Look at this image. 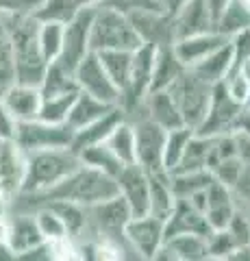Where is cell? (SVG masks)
Instances as JSON below:
<instances>
[{
  "mask_svg": "<svg viewBox=\"0 0 250 261\" xmlns=\"http://www.w3.org/2000/svg\"><path fill=\"white\" fill-rule=\"evenodd\" d=\"M102 63L104 72L114 81L118 92H122L131 76V63H133V50H100L96 53ZM120 102V100H118Z\"/></svg>",
  "mask_w": 250,
  "mask_h": 261,
  "instance_id": "f546056e",
  "label": "cell"
},
{
  "mask_svg": "<svg viewBox=\"0 0 250 261\" xmlns=\"http://www.w3.org/2000/svg\"><path fill=\"white\" fill-rule=\"evenodd\" d=\"M131 218H133V211H131V207H128V202L120 194L98 202V205L87 207V222H92L96 226L98 238L122 244L128 252H133V250L128 248V244L124 240V228H126V224H128V220Z\"/></svg>",
  "mask_w": 250,
  "mask_h": 261,
  "instance_id": "52a82bcc",
  "label": "cell"
},
{
  "mask_svg": "<svg viewBox=\"0 0 250 261\" xmlns=\"http://www.w3.org/2000/svg\"><path fill=\"white\" fill-rule=\"evenodd\" d=\"M144 116L150 118L152 122H157L159 126H163L165 130L183 126V118L179 113V107L172 100V96L168 94V89H159V92H150L144 98Z\"/></svg>",
  "mask_w": 250,
  "mask_h": 261,
  "instance_id": "cb8c5ba5",
  "label": "cell"
},
{
  "mask_svg": "<svg viewBox=\"0 0 250 261\" xmlns=\"http://www.w3.org/2000/svg\"><path fill=\"white\" fill-rule=\"evenodd\" d=\"M233 3V0H205V5H207V11H209V15H211V20H213V24L220 20V15L224 13V9Z\"/></svg>",
  "mask_w": 250,
  "mask_h": 261,
  "instance_id": "f5cc1de1",
  "label": "cell"
},
{
  "mask_svg": "<svg viewBox=\"0 0 250 261\" xmlns=\"http://www.w3.org/2000/svg\"><path fill=\"white\" fill-rule=\"evenodd\" d=\"M90 44H92V53L137 50L142 46V39L126 13L100 5V7H94Z\"/></svg>",
  "mask_w": 250,
  "mask_h": 261,
  "instance_id": "277c9868",
  "label": "cell"
},
{
  "mask_svg": "<svg viewBox=\"0 0 250 261\" xmlns=\"http://www.w3.org/2000/svg\"><path fill=\"white\" fill-rule=\"evenodd\" d=\"M213 181L211 170H189V172H170L172 192L176 198H191L193 194L205 192Z\"/></svg>",
  "mask_w": 250,
  "mask_h": 261,
  "instance_id": "d6a6232c",
  "label": "cell"
},
{
  "mask_svg": "<svg viewBox=\"0 0 250 261\" xmlns=\"http://www.w3.org/2000/svg\"><path fill=\"white\" fill-rule=\"evenodd\" d=\"M13 83H15L13 65H5V68H0V98H3V94H5Z\"/></svg>",
  "mask_w": 250,
  "mask_h": 261,
  "instance_id": "db71d44e",
  "label": "cell"
},
{
  "mask_svg": "<svg viewBox=\"0 0 250 261\" xmlns=\"http://www.w3.org/2000/svg\"><path fill=\"white\" fill-rule=\"evenodd\" d=\"M231 65H233V48H231V39H229V44L220 46L211 55H207L205 59L193 63L189 70L196 72V74L200 79H205L207 83L215 85V83H222V81L227 79Z\"/></svg>",
  "mask_w": 250,
  "mask_h": 261,
  "instance_id": "4316f807",
  "label": "cell"
},
{
  "mask_svg": "<svg viewBox=\"0 0 250 261\" xmlns=\"http://www.w3.org/2000/svg\"><path fill=\"white\" fill-rule=\"evenodd\" d=\"M48 244V252H50V261H72V259H80L78 246L74 244V238L68 235V238L61 240H52L46 242Z\"/></svg>",
  "mask_w": 250,
  "mask_h": 261,
  "instance_id": "ee69618b",
  "label": "cell"
},
{
  "mask_svg": "<svg viewBox=\"0 0 250 261\" xmlns=\"http://www.w3.org/2000/svg\"><path fill=\"white\" fill-rule=\"evenodd\" d=\"M193 128L191 126H176L170 128L165 135V148H163V168L165 172H172V170L179 166V161L185 152V146L191 140Z\"/></svg>",
  "mask_w": 250,
  "mask_h": 261,
  "instance_id": "8d00e7d4",
  "label": "cell"
},
{
  "mask_svg": "<svg viewBox=\"0 0 250 261\" xmlns=\"http://www.w3.org/2000/svg\"><path fill=\"white\" fill-rule=\"evenodd\" d=\"M5 259H15V255L11 252V248L7 246V244L0 242V261H5Z\"/></svg>",
  "mask_w": 250,
  "mask_h": 261,
  "instance_id": "680465c9",
  "label": "cell"
},
{
  "mask_svg": "<svg viewBox=\"0 0 250 261\" xmlns=\"http://www.w3.org/2000/svg\"><path fill=\"white\" fill-rule=\"evenodd\" d=\"M78 92L57 94V96H42V107H39V120L50 122V124H66L70 107L74 102Z\"/></svg>",
  "mask_w": 250,
  "mask_h": 261,
  "instance_id": "74e56055",
  "label": "cell"
},
{
  "mask_svg": "<svg viewBox=\"0 0 250 261\" xmlns=\"http://www.w3.org/2000/svg\"><path fill=\"white\" fill-rule=\"evenodd\" d=\"M133 130H135V163L142 166L148 174L165 172L163 148H165L168 130L146 116L133 122Z\"/></svg>",
  "mask_w": 250,
  "mask_h": 261,
  "instance_id": "9c48e42d",
  "label": "cell"
},
{
  "mask_svg": "<svg viewBox=\"0 0 250 261\" xmlns=\"http://www.w3.org/2000/svg\"><path fill=\"white\" fill-rule=\"evenodd\" d=\"M233 137H235V148H237V157L241 159L244 166L250 168V135H246L244 130H233Z\"/></svg>",
  "mask_w": 250,
  "mask_h": 261,
  "instance_id": "816d5d0a",
  "label": "cell"
},
{
  "mask_svg": "<svg viewBox=\"0 0 250 261\" xmlns=\"http://www.w3.org/2000/svg\"><path fill=\"white\" fill-rule=\"evenodd\" d=\"M63 29H66V24H59V22H39L37 44H39V50H42L44 59L48 63L57 59L59 53H61Z\"/></svg>",
  "mask_w": 250,
  "mask_h": 261,
  "instance_id": "ab89813d",
  "label": "cell"
},
{
  "mask_svg": "<svg viewBox=\"0 0 250 261\" xmlns=\"http://www.w3.org/2000/svg\"><path fill=\"white\" fill-rule=\"evenodd\" d=\"M207 246H209V259H231L237 244L227 228H222V231H211L207 235Z\"/></svg>",
  "mask_w": 250,
  "mask_h": 261,
  "instance_id": "7bdbcfd3",
  "label": "cell"
},
{
  "mask_svg": "<svg viewBox=\"0 0 250 261\" xmlns=\"http://www.w3.org/2000/svg\"><path fill=\"white\" fill-rule=\"evenodd\" d=\"M104 144L109 146L114 154L126 166V163H135V130H133V122H124L111 130V135L104 140Z\"/></svg>",
  "mask_w": 250,
  "mask_h": 261,
  "instance_id": "d590c367",
  "label": "cell"
},
{
  "mask_svg": "<svg viewBox=\"0 0 250 261\" xmlns=\"http://www.w3.org/2000/svg\"><path fill=\"white\" fill-rule=\"evenodd\" d=\"M72 135H74V130L68 124H50V122L35 118L18 122L13 142L29 154L46 148H70Z\"/></svg>",
  "mask_w": 250,
  "mask_h": 261,
  "instance_id": "8992f818",
  "label": "cell"
},
{
  "mask_svg": "<svg viewBox=\"0 0 250 261\" xmlns=\"http://www.w3.org/2000/svg\"><path fill=\"white\" fill-rule=\"evenodd\" d=\"M168 94L172 96V100L179 107L183 124L196 128L207 113L209 100H211L213 94V85L207 83L205 79H200L189 68H185L179 74V79L168 87Z\"/></svg>",
  "mask_w": 250,
  "mask_h": 261,
  "instance_id": "5b68a950",
  "label": "cell"
},
{
  "mask_svg": "<svg viewBox=\"0 0 250 261\" xmlns=\"http://www.w3.org/2000/svg\"><path fill=\"white\" fill-rule=\"evenodd\" d=\"M227 35L217 31H207V33H198V35H189V37H181L172 44V50L176 55L185 68H191L193 63H198L200 59H205L207 55H211L213 50H217L220 46L229 44Z\"/></svg>",
  "mask_w": 250,
  "mask_h": 261,
  "instance_id": "e0dca14e",
  "label": "cell"
},
{
  "mask_svg": "<svg viewBox=\"0 0 250 261\" xmlns=\"http://www.w3.org/2000/svg\"><path fill=\"white\" fill-rule=\"evenodd\" d=\"M104 0H78L80 7H100Z\"/></svg>",
  "mask_w": 250,
  "mask_h": 261,
  "instance_id": "91938a15",
  "label": "cell"
},
{
  "mask_svg": "<svg viewBox=\"0 0 250 261\" xmlns=\"http://www.w3.org/2000/svg\"><path fill=\"white\" fill-rule=\"evenodd\" d=\"M172 24H174V42L181 37L215 31V24L207 11L205 0H187V3L172 15Z\"/></svg>",
  "mask_w": 250,
  "mask_h": 261,
  "instance_id": "ffe728a7",
  "label": "cell"
},
{
  "mask_svg": "<svg viewBox=\"0 0 250 261\" xmlns=\"http://www.w3.org/2000/svg\"><path fill=\"white\" fill-rule=\"evenodd\" d=\"M78 159H80V163H83V166H90V168H94V170H100V172L114 176V178H116L120 172H122V168H124V163L116 157L114 150H111L104 142L83 148V150L78 152Z\"/></svg>",
  "mask_w": 250,
  "mask_h": 261,
  "instance_id": "1f68e13d",
  "label": "cell"
},
{
  "mask_svg": "<svg viewBox=\"0 0 250 261\" xmlns=\"http://www.w3.org/2000/svg\"><path fill=\"white\" fill-rule=\"evenodd\" d=\"M235 128H237V130H244L246 135H250V109H241ZM235 128H233V130H235Z\"/></svg>",
  "mask_w": 250,
  "mask_h": 261,
  "instance_id": "11a10c76",
  "label": "cell"
},
{
  "mask_svg": "<svg viewBox=\"0 0 250 261\" xmlns=\"http://www.w3.org/2000/svg\"><path fill=\"white\" fill-rule=\"evenodd\" d=\"M0 100L5 102V107L18 122L35 120L39 116V107H42V92L35 85L13 83Z\"/></svg>",
  "mask_w": 250,
  "mask_h": 261,
  "instance_id": "7402d4cb",
  "label": "cell"
},
{
  "mask_svg": "<svg viewBox=\"0 0 250 261\" xmlns=\"http://www.w3.org/2000/svg\"><path fill=\"white\" fill-rule=\"evenodd\" d=\"M244 109H250V92H248V96H246V100H244Z\"/></svg>",
  "mask_w": 250,
  "mask_h": 261,
  "instance_id": "94428289",
  "label": "cell"
},
{
  "mask_svg": "<svg viewBox=\"0 0 250 261\" xmlns=\"http://www.w3.org/2000/svg\"><path fill=\"white\" fill-rule=\"evenodd\" d=\"M118 194L128 202L135 216H146L150 205V174L137 163H126L116 176Z\"/></svg>",
  "mask_w": 250,
  "mask_h": 261,
  "instance_id": "9a60e30c",
  "label": "cell"
},
{
  "mask_svg": "<svg viewBox=\"0 0 250 261\" xmlns=\"http://www.w3.org/2000/svg\"><path fill=\"white\" fill-rule=\"evenodd\" d=\"M116 194H118V183L114 176L80 163L74 172L68 174L57 185H52L50 190L42 194H18L15 200H20L22 209L33 211L37 205H42L46 200H72L76 205L92 207Z\"/></svg>",
  "mask_w": 250,
  "mask_h": 261,
  "instance_id": "6da1fadb",
  "label": "cell"
},
{
  "mask_svg": "<svg viewBox=\"0 0 250 261\" xmlns=\"http://www.w3.org/2000/svg\"><path fill=\"white\" fill-rule=\"evenodd\" d=\"M155 53L157 48L150 44H142L137 50H133V63H131V76H128L126 87L120 92V107L124 113H133L142 109L144 98L150 92L152 81V65H155Z\"/></svg>",
  "mask_w": 250,
  "mask_h": 261,
  "instance_id": "ba28073f",
  "label": "cell"
},
{
  "mask_svg": "<svg viewBox=\"0 0 250 261\" xmlns=\"http://www.w3.org/2000/svg\"><path fill=\"white\" fill-rule=\"evenodd\" d=\"M213 168V137L191 135L185 146V152L172 172H189V170H211Z\"/></svg>",
  "mask_w": 250,
  "mask_h": 261,
  "instance_id": "d4e9b609",
  "label": "cell"
},
{
  "mask_svg": "<svg viewBox=\"0 0 250 261\" xmlns=\"http://www.w3.org/2000/svg\"><path fill=\"white\" fill-rule=\"evenodd\" d=\"M179 233H198V235H205V238L211 233L205 214L185 198H176L172 214L165 220V240Z\"/></svg>",
  "mask_w": 250,
  "mask_h": 261,
  "instance_id": "44dd1931",
  "label": "cell"
},
{
  "mask_svg": "<svg viewBox=\"0 0 250 261\" xmlns=\"http://www.w3.org/2000/svg\"><path fill=\"white\" fill-rule=\"evenodd\" d=\"M5 29L11 42V61L15 83L39 87L48 61L44 59L37 44L39 22L33 13H3Z\"/></svg>",
  "mask_w": 250,
  "mask_h": 261,
  "instance_id": "7a4b0ae2",
  "label": "cell"
},
{
  "mask_svg": "<svg viewBox=\"0 0 250 261\" xmlns=\"http://www.w3.org/2000/svg\"><path fill=\"white\" fill-rule=\"evenodd\" d=\"M241 29H250V9L241 0H233L220 15V20L215 22V31L231 37Z\"/></svg>",
  "mask_w": 250,
  "mask_h": 261,
  "instance_id": "f35d334b",
  "label": "cell"
},
{
  "mask_svg": "<svg viewBox=\"0 0 250 261\" xmlns=\"http://www.w3.org/2000/svg\"><path fill=\"white\" fill-rule=\"evenodd\" d=\"M39 0H0V13H33Z\"/></svg>",
  "mask_w": 250,
  "mask_h": 261,
  "instance_id": "681fc988",
  "label": "cell"
},
{
  "mask_svg": "<svg viewBox=\"0 0 250 261\" xmlns=\"http://www.w3.org/2000/svg\"><path fill=\"white\" fill-rule=\"evenodd\" d=\"M231 48H233V65H231L229 74L235 72L239 68V63L250 57V29H241L235 35H231Z\"/></svg>",
  "mask_w": 250,
  "mask_h": 261,
  "instance_id": "f6af8a7d",
  "label": "cell"
},
{
  "mask_svg": "<svg viewBox=\"0 0 250 261\" xmlns=\"http://www.w3.org/2000/svg\"><path fill=\"white\" fill-rule=\"evenodd\" d=\"M241 105H237L233 98L227 94L222 83L213 85V94L211 100H209V107L203 122L193 128L196 135H205V137H217L224 133H231L237 124V118L241 113Z\"/></svg>",
  "mask_w": 250,
  "mask_h": 261,
  "instance_id": "8fae6325",
  "label": "cell"
},
{
  "mask_svg": "<svg viewBox=\"0 0 250 261\" xmlns=\"http://www.w3.org/2000/svg\"><path fill=\"white\" fill-rule=\"evenodd\" d=\"M74 79H76V85H78L80 92L92 94L94 98L104 100L109 105H118L120 92H118V87L114 85V81L109 79V74L104 72L102 63H100V59H98V55L96 53H90L83 61L76 65Z\"/></svg>",
  "mask_w": 250,
  "mask_h": 261,
  "instance_id": "4fadbf2b",
  "label": "cell"
},
{
  "mask_svg": "<svg viewBox=\"0 0 250 261\" xmlns=\"http://www.w3.org/2000/svg\"><path fill=\"white\" fill-rule=\"evenodd\" d=\"M155 259L165 261H203L209 259L207 238L198 233H179L163 242Z\"/></svg>",
  "mask_w": 250,
  "mask_h": 261,
  "instance_id": "ac0fdd59",
  "label": "cell"
},
{
  "mask_svg": "<svg viewBox=\"0 0 250 261\" xmlns=\"http://www.w3.org/2000/svg\"><path fill=\"white\" fill-rule=\"evenodd\" d=\"M44 244V238L37 228L33 218V211H22V214L11 216V228H9V248L18 259L22 252Z\"/></svg>",
  "mask_w": 250,
  "mask_h": 261,
  "instance_id": "603a6c76",
  "label": "cell"
},
{
  "mask_svg": "<svg viewBox=\"0 0 250 261\" xmlns=\"http://www.w3.org/2000/svg\"><path fill=\"white\" fill-rule=\"evenodd\" d=\"M83 9L78 0H39L33 9V18L37 22H59L68 24L74 15Z\"/></svg>",
  "mask_w": 250,
  "mask_h": 261,
  "instance_id": "836d02e7",
  "label": "cell"
},
{
  "mask_svg": "<svg viewBox=\"0 0 250 261\" xmlns=\"http://www.w3.org/2000/svg\"><path fill=\"white\" fill-rule=\"evenodd\" d=\"M185 3H187V0H163V9L170 13V15H174Z\"/></svg>",
  "mask_w": 250,
  "mask_h": 261,
  "instance_id": "9f6ffc18",
  "label": "cell"
},
{
  "mask_svg": "<svg viewBox=\"0 0 250 261\" xmlns=\"http://www.w3.org/2000/svg\"><path fill=\"white\" fill-rule=\"evenodd\" d=\"M174 205H176V196L172 192L170 172L150 174V205H148V214L157 216V218H161L165 222V220L170 218Z\"/></svg>",
  "mask_w": 250,
  "mask_h": 261,
  "instance_id": "f1b7e54d",
  "label": "cell"
},
{
  "mask_svg": "<svg viewBox=\"0 0 250 261\" xmlns=\"http://www.w3.org/2000/svg\"><path fill=\"white\" fill-rule=\"evenodd\" d=\"M227 231L231 233L237 246H250V222L241 214H237V211L233 214L231 222L227 224Z\"/></svg>",
  "mask_w": 250,
  "mask_h": 261,
  "instance_id": "7dc6e473",
  "label": "cell"
},
{
  "mask_svg": "<svg viewBox=\"0 0 250 261\" xmlns=\"http://www.w3.org/2000/svg\"><path fill=\"white\" fill-rule=\"evenodd\" d=\"M80 166L78 154L72 148H46L26 154V174L20 194H42L63 181Z\"/></svg>",
  "mask_w": 250,
  "mask_h": 261,
  "instance_id": "3957f363",
  "label": "cell"
},
{
  "mask_svg": "<svg viewBox=\"0 0 250 261\" xmlns=\"http://www.w3.org/2000/svg\"><path fill=\"white\" fill-rule=\"evenodd\" d=\"M235 72H239V74L244 76L246 81H250V57H248V59H244V61L239 63V68H237ZM231 74H233V72H231Z\"/></svg>",
  "mask_w": 250,
  "mask_h": 261,
  "instance_id": "6f0895ef",
  "label": "cell"
},
{
  "mask_svg": "<svg viewBox=\"0 0 250 261\" xmlns=\"http://www.w3.org/2000/svg\"><path fill=\"white\" fill-rule=\"evenodd\" d=\"M39 92H42V96H57V94L78 92L74 72L63 68L59 61H50L46 65L42 83H39Z\"/></svg>",
  "mask_w": 250,
  "mask_h": 261,
  "instance_id": "4dcf8cb0",
  "label": "cell"
},
{
  "mask_svg": "<svg viewBox=\"0 0 250 261\" xmlns=\"http://www.w3.org/2000/svg\"><path fill=\"white\" fill-rule=\"evenodd\" d=\"M124 240L137 259H155L165 242V222L157 216H135L124 228Z\"/></svg>",
  "mask_w": 250,
  "mask_h": 261,
  "instance_id": "7c38bea8",
  "label": "cell"
},
{
  "mask_svg": "<svg viewBox=\"0 0 250 261\" xmlns=\"http://www.w3.org/2000/svg\"><path fill=\"white\" fill-rule=\"evenodd\" d=\"M42 205L50 207L54 214H57L63 222H66L68 233L72 235V238L80 235L85 231V226L90 224V222H87V207L76 205V202H72V200H46V202H42Z\"/></svg>",
  "mask_w": 250,
  "mask_h": 261,
  "instance_id": "e575fe53",
  "label": "cell"
},
{
  "mask_svg": "<svg viewBox=\"0 0 250 261\" xmlns=\"http://www.w3.org/2000/svg\"><path fill=\"white\" fill-rule=\"evenodd\" d=\"M33 218L37 222V228L39 233H42L44 242H52V240H61V238H68V226L66 222L54 214V211L50 207L46 205H39L33 209Z\"/></svg>",
  "mask_w": 250,
  "mask_h": 261,
  "instance_id": "60d3db41",
  "label": "cell"
},
{
  "mask_svg": "<svg viewBox=\"0 0 250 261\" xmlns=\"http://www.w3.org/2000/svg\"><path fill=\"white\" fill-rule=\"evenodd\" d=\"M222 85H224L227 94L233 98V100L244 107V100H246V96L250 92V81H246L239 72H233V74H229L227 79L222 81Z\"/></svg>",
  "mask_w": 250,
  "mask_h": 261,
  "instance_id": "bcb514c9",
  "label": "cell"
},
{
  "mask_svg": "<svg viewBox=\"0 0 250 261\" xmlns=\"http://www.w3.org/2000/svg\"><path fill=\"white\" fill-rule=\"evenodd\" d=\"M26 174V152L13 140H0V185L15 198L22 190Z\"/></svg>",
  "mask_w": 250,
  "mask_h": 261,
  "instance_id": "2e32d148",
  "label": "cell"
},
{
  "mask_svg": "<svg viewBox=\"0 0 250 261\" xmlns=\"http://www.w3.org/2000/svg\"><path fill=\"white\" fill-rule=\"evenodd\" d=\"M185 70V65L176 59L172 46H161L155 53V65H152V81H150V92L168 89L179 74ZM148 92V94H150Z\"/></svg>",
  "mask_w": 250,
  "mask_h": 261,
  "instance_id": "83f0119b",
  "label": "cell"
},
{
  "mask_svg": "<svg viewBox=\"0 0 250 261\" xmlns=\"http://www.w3.org/2000/svg\"><path fill=\"white\" fill-rule=\"evenodd\" d=\"M15 126H18V120L11 116L9 109L5 107V102L0 100V140H13Z\"/></svg>",
  "mask_w": 250,
  "mask_h": 261,
  "instance_id": "f907efd6",
  "label": "cell"
},
{
  "mask_svg": "<svg viewBox=\"0 0 250 261\" xmlns=\"http://www.w3.org/2000/svg\"><path fill=\"white\" fill-rule=\"evenodd\" d=\"M111 107H116V105H109V102H104V100H98V98H94L92 94L80 92V89H78L74 102H72V107H70L66 124L72 130L83 128L85 124H90V122H94V120H98L100 116H104V113H107Z\"/></svg>",
  "mask_w": 250,
  "mask_h": 261,
  "instance_id": "484cf974",
  "label": "cell"
},
{
  "mask_svg": "<svg viewBox=\"0 0 250 261\" xmlns=\"http://www.w3.org/2000/svg\"><path fill=\"white\" fill-rule=\"evenodd\" d=\"M102 7H111V9H118L126 15L142 11V9H163L161 5L152 3V0H104Z\"/></svg>",
  "mask_w": 250,
  "mask_h": 261,
  "instance_id": "c3c4849f",
  "label": "cell"
},
{
  "mask_svg": "<svg viewBox=\"0 0 250 261\" xmlns=\"http://www.w3.org/2000/svg\"><path fill=\"white\" fill-rule=\"evenodd\" d=\"M128 18H131L142 44H150L155 48L174 44L172 15L165 9H142V11L128 13Z\"/></svg>",
  "mask_w": 250,
  "mask_h": 261,
  "instance_id": "5bb4252c",
  "label": "cell"
},
{
  "mask_svg": "<svg viewBox=\"0 0 250 261\" xmlns=\"http://www.w3.org/2000/svg\"><path fill=\"white\" fill-rule=\"evenodd\" d=\"M244 163L239 157H231V159H222L220 163H215V168L211 170L215 181L224 183L231 190H235L237 183L241 181V174H244Z\"/></svg>",
  "mask_w": 250,
  "mask_h": 261,
  "instance_id": "b9f144b4",
  "label": "cell"
},
{
  "mask_svg": "<svg viewBox=\"0 0 250 261\" xmlns=\"http://www.w3.org/2000/svg\"><path fill=\"white\" fill-rule=\"evenodd\" d=\"M92 20H94V7H83V9L66 24V29H63L61 53L57 59H54V61H59L63 68L74 72L76 65L92 53V44H90Z\"/></svg>",
  "mask_w": 250,
  "mask_h": 261,
  "instance_id": "30bf717a",
  "label": "cell"
},
{
  "mask_svg": "<svg viewBox=\"0 0 250 261\" xmlns=\"http://www.w3.org/2000/svg\"><path fill=\"white\" fill-rule=\"evenodd\" d=\"M126 118L128 116L124 113V109L120 107V105H116V107H111L98 120H94V122H90V124H85L83 128H76L74 135H72V146H70V148L78 154L83 148H87V146L102 144L111 135V130H114L120 124V122H124Z\"/></svg>",
  "mask_w": 250,
  "mask_h": 261,
  "instance_id": "d6986e66",
  "label": "cell"
}]
</instances>
